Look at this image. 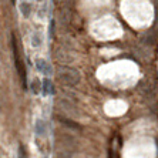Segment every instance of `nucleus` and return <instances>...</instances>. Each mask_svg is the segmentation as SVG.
I'll return each instance as SVG.
<instances>
[{
	"mask_svg": "<svg viewBox=\"0 0 158 158\" xmlns=\"http://www.w3.org/2000/svg\"><path fill=\"white\" fill-rule=\"evenodd\" d=\"M47 131V124L44 123V120H37L36 121V134L37 135H44Z\"/></svg>",
	"mask_w": 158,
	"mask_h": 158,
	"instance_id": "20e7f679",
	"label": "nucleus"
},
{
	"mask_svg": "<svg viewBox=\"0 0 158 158\" xmlns=\"http://www.w3.org/2000/svg\"><path fill=\"white\" fill-rule=\"evenodd\" d=\"M59 78L61 83L67 85H77L80 83V73L71 67H60L59 69Z\"/></svg>",
	"mask_w": 158,
	"mask_h": 158,
	"instance_id": "f257e3e1",
	"label": "nucleus"
},
{
	"mask_svg": "<svg viewBox=\"0 0 158 158\" xmlns=\"http://www.w3.org/2000/svg\"><path fill=\"white\" fill-rule=\"evenodd\" d=\"M36 69L40 71L41 74H46V76L53 74V67L50 66V63H47L43 59H37L36 60Z\"/></svg>",
	"mask_w": 158,
	"mask_h": 158,
	"instance_id": "7ed1b4c3",
	"label": "nucleus"
},
{
	"mask_svg": "<svg viewBox=\"0 0 158 158\" xmlns=\"http://www.w3.org/2000/svg\"><path fill=\"white\" fill-rule=\"evenodd\" d=\"M41 43H43L41 36L39 33H34L33 36H31V46H33V47H40Z\"/></svg>",
	"mask_w": 158,
	"mask_h": 158,
	"instance_id": "6e6552de",
	"label": "nucleus"
},
{
	"mask_svg": "<svg viewBox=\"0 0 158 158\" xmlns=\"http://www.w3.org/2000/svg\"><path fill=\"white\" fill-rule=\"evenodd\" d=\"M11 44H13V53H15L16 69H17L19 74H20V77H22L23 85H24V87H27V83H26V73H24V67H23L22 60H20V57H19V50H17V46H16V39H15V36H13V41H11Z\"/></svg>",
	"mask_w": 158,
	"mask_h": 158,
	"instance_id": "f03ea898",
	"label": "nucleus"
},
{
	"mask_svg": "<svg viewBox=\"0 0 158 158\" xmlns=\"http://www.w3.org/2000/svg\"><path fill=\"white\" fill-rule=\"evenodd\" d=\"M43 94L44 96H48V94H53V84L48 78H44L43 80Z\"/></svg>",
	"mask_w": 158,
	"mask_h": 158,
	"instance_id": "423d86ee",
	"label": "nucleus"
},
{
	"mask_svg": "<svg viewBox=\"0 0 158 158\" xmlns=\"http://www.w3.org/2000/svg\"><path fill=\"white\" fill-rule=\"evenodd\" d=\"M37 2H43V0H37Z\"/></svg>",
	"mask_w": 158,
	"mask_h": 158,
	"instance_id": "1a4fd4ad",
	"label": "nucleus"
},
{
	"mask_svg": "<svg viewBox=\"0 0 158 158\" xmlns=\"http://www.w3.org/2000/svg\"><path fill=\"white\" fill-rule=\"evenodd\" d=\"M20 11H22L23 17H30V15H31V4L30 3H26V2H23V3H20Z\"/></svg>",
	"mask_w": 158,
	"mask_h": 158,
	"instance_id": "39448f33",
	"label": "nucleus"
},
{
	"mask_svg": "<svg viewBox=\"0 0 158 158\" xmlns=\"http://www.w3.org/2000/svg\"><path fill=\"white\" fill-rule=\"evenodd\" d=\"M43 83H41L39 78H34L33 81H31V91L34 93V94H39L40 93V90H41V87H43Z\"/></svg>",
	"mask_w": 158,
	"mask_h": 158,
	"instance_id": "0eeeda50",
	"label": "nucleus"
}]
</instances>
